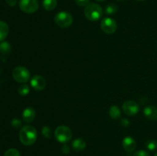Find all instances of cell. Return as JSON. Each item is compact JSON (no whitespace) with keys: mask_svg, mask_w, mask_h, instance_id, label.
I'll return each mask as SVG.
<instances>
[{"mask_svg":"<svg viewBox=\"0 0 157 156\" xmlns=\"http://www.w3.org/2000/svg\"><path fill=\"white\" fill-rule=\"evenodd\" d=\"M116 1H117V2H122V1H124V0H116Z\"/></svg>","mask_w":157,"mask_h":156,"instance_id":"obj_30","label":"cell"},{"mask_svg":"<svg viewBox=\"0 0 157 156\" xmlns=\"http://www.w3.org/2000/svg\"><path fill=\"white\" fill-rule=\"evenodd\" d=\"M109 114H110V116L112 119H117L121 116V110L117 106H112L110 110H109Z\"/></svg>","mask_w":157,"mask_h":156,"instance_id":"obj_16","label":"cell"},{"mask_svg":"<svg viewBox=\"0 0 157 156\" xmlns=\"http://www.w3.org/2000/svg\"><path fill=\"white\" fill-rule=\"evenodd\" d=\"M101 27L103 32L106 34H113L116 32L117 25L116 21L113 18H105L101 21Z\"/></svg>","mask_w":157,"mask_h":156,"instance_id":"obj_7","label":"cell"},{"mask_svg":"<svg viewBox=\"0 0 157 156\" xmlns=\"http://www.w3.org/2000/svg\"><path fill=\"white\" fill-rule=\"evenodd\" d=\"M154 156H157V152L156 153V154H155V155Z\"/></svg>","mask_w":157,"mask_h":156,"instance_id":"obj_31","label":"cell"},{"mask_svg":"<svg viewBox=\"0 0 157 156\" xmlns=\"http://www.w3.org/2000/svg\"><path fill=\"white\" fill-rule=\"evenodd\" d=\"M117 12V6L113 3L107 5L105 9V12L107 15H113Z\"/></svg>","mask_w":157,"mask_h":156,"instance_id":"obj_18","label":"cell"},{"mask_svg":"<svg viewBox=\"0 0 157 156\" xmlns=\"http://www.w3.org/2000/svg\"><path fill=\"white\" fill-rule=\"evenodd\" d=\"M9 28L7 23L3 21H0V42L3 41L8 36Z\"/></svg>","mask_w":157,"mask_h":156,"instance_id":"obj_14","label":"cell"},{"mask_svg":"<svg viewBox=\"0 0 157 156\" xmlns=\"http://www.w3.org/2000/svg\"><path fill=\"white\" fill-rule=\"evenodd\" d=\"M75 2L81 7H86L87 5L90 4V0H75Z\"/></svg>","mask_w":157,"mask_h":156,"instance_id":"obj_24","label":"cell"},{"mask_svg":"<svg viewBox=\"0 0 157 156\" xmlns=\"http://www.w3.org/2000/svg\"><path fill=\"white\" fill-rule=\"evenodd\" d=\"M55 136L58 142L61 143H66L71 139L72 132L69 127L65 125H60L55 129Z\"/></svg>","mask_w":157,"mask_h":156,"instance_id":"obj_3","label":"cell"},{"mask_svg":"<svg viewBox=\"0 0 157 156\" xmlns=\"http://www.w3.org/2000/svg\"><path fill=\"white\" fill-rule=\"evenodd\" d=\"M123 111L127 116H135L139 112V106L134 101L127 100L123 104Z\"/></svg>","mask_w":157,"mask_h":156,"instance_id":"obj_8","label":"cell"},{"mask_svg":"<svg viewBox=\"0 0 157 156\" xmlns=\"http://www.w3.org/2000/svg\"><path fill=\"white\" fill-rule=\"evenodd\" d=\"M18 92L21 96H26L29 93V87L27 84H21L18 89Z\"/></svg>","mask_w":157,"mask_h":156,"instance_id":"obj_19","label":"cell"},{"mask_svg":"<svg viewBox=\"0 0 157 156\" xmlns=\"http://www.w3.org/2000/svg\"><path fill=\"white\" fill-rule=\"evenodd\" d=\"M72 148L76 151H81L86 148V142L81 138L75 139L72 142Z\"/></svg>","mask_w":157,"mask_h":156,"instance_id":"obj_13","label":"cell"},{"mask_svg":"<svg viewBox=\"0 0 157 156\" xmlns=\"http://www.w3.org/2000/svg\"><path fill=\"white\" fill-rule=\"evenodd\" d=\"M84 15L88 20L95 21L99 20L103 15V9L99 5L96 3H90L87 5L84 11Z\"/></svg>","mask_w":157,"mask_h":156,"instance_id":"obj_2","label":"cell"},{"mask_svg":"<svg viewBox=\"0 0 157 156\" xmlns=\"http://www.w3.org/2000/svg\"><path fill=\"white\" fill-rule=\"evenodd\" d=\"M36 116L35 110L32 107H27L22 113V119L25 122H32Z\"/></svg>","mask_w":157,"mask_h":156,"instance_id":"obj_11","label":"cell"},{"mask_svg":"<svg viewBox=\"0 0 157 156\" xmlns=\"http://www.w3.org/2000/svg\"><path fill=\"white\" fill-rule=\"evenodd\" d=\"M55 24L61 28H67L73 23V16L69 12H60L54 18Z\"/></svg>","mask_w":157,"mask_h":156,"instance_id":"obj_5","label":"cell"},{"mask_svg":"<svg viewBox=\"0 0 157 156\" xmlns=\"http://www.w3.org/2000/svg\"><path fill=\"white\" fill-rule=\"evenodd\" d=\"M6 3L10 6H14L17 4L18 0H6Z\"/></svg>","mask_w":157,"mask_h":156,"instance_id":"obj_27","label":"cell"},{"mask_svg":"<svg viewBox=\"0 0 157 156\" xmlns=\"http://www.w3.org/2000/svg\"><path fill=\"white\" fill-rule=\"evenodd\" d=\"M146 147L150 151H154V150L157 149V142L153 139L147 141V143H146Z\"/></svg>","mask_w":157,"mask_h":156,"instance_id":"obj_20","label":"cell"},{"mask_svg":"<svg viewBox=\"0 0 157 156\" xmlns=\"http://www.w3.org/2000/svg\"><path fill=\"white\" fill-rule=\"evenodd\" d=\"M31 86L35 90L41 91L46 87V80L43 76L40 75H35L31 80Z\"/></svg>","mask_w":157,"mask_h":156,"instance_id":"obj_9","label":"cell"},{"mask_svg":"<svg viewBox=\"0 0 157 156\" xmlns=\"http://www.w3.org/2000/svg\"><path fill=\"white\" fill-rule=\"evenodd\" d=\"M39 7L38 0H20L19 8L23 12L32 14L36 12Z\"/></svg>","mask_w":157,"mask_h":156,"instance_id":"obj_6","label":"cell"},{"mask_svg":"<svg viewBox=\"0 0 157 156\" xmlns=\"http://www.w3.org/2000/svg\"><path fill=\"white\" fill-rule=\"evenodd\" d=\"M121 124H122L123 126L127 127L130 125V122H129V120H127V119H123L122 120H121Z\"/></svg>","mask_w":157,"mask_h":156,"instance_id":"obj_28","label":"cell"},{"mask_svg":"<svg viewBox=\"0 0 157 156\" xmlns=\"http://www.w3.org/2000/svg\"><path fill=\"white\" fill-rule=\"evenodd\" d=\"M96 1H98V2H103V1H105V0H96Z\"/></svg>","mask_w":157,"mask_h":156,"instance_id":"obj_29","label":"cell"},{"mask_svg":"<svg viewBox=\"0 0 157 156\" xmlns=\"http://www.w3.org/2000/svg\"><path fill=\"white\" fill-rule=\"evenodd\" d=\"M41 133H42L44 138L49 139V138H51V136H52V130H51V128L48 126H46L45 125L41 129Z\"/></svg>","mask_w":157,"mask_h":156,"instance_id":"obj_22","label":"cell"},{"mask_svg":"<svg viewBox=\"0 0 157 156\" xmlns=\"http://www.w3.org/2000/svg\"><path fill=\"white\" fill-rule=\"evenodd\" d=\"M12 76L17 82L25 84L30 79V72L26 67L18 66V67L14 68L13 71H12Z\"/></svg>","mask_w":157,"mask_h":156,"instance_id":"obj_4","label":"cell"},{"mask_svg":"<svg viewBox=\"0 0 157 156\" xmlns=\"http://www.w3.org/2000/svg\"><path fill=\"white\" fill-rule=\"evenodd\" d=\"M11 125L14 128H18L21 127V122L20 119H13L12 120V122H11Z\"/></svg>","mask_w":157,"mask_h":156,"instance_id":"obj_23","label":"cell"},{"mask_svg":"<svg viewBox=\"0 0 157 156\" xmlns=\"http://www.w3.org/2000/svg\"><path fill=\"white\" fill-rule=\"evenodd\" d=\"M12 50V47L11 44L7 41H2L0 44V52L3 54H8Z\"/></svg>","mask_w":157,"mask_h":156,"instance_id":"obj_17","label":"cell"},{"mask_svg":"<svg viewBox=\"0 0 157 156\" xmlns=\"http://www.w3.org/2000/svg\"><path fill=\"white\" fill-rule=\"evenodd\" d=\"M137 1H144V0H137Z\"/></svg>","mask_w":157,"mask_h":156,"instance_id":"obj_32","label":"cell"},{"mask_svg":"<svg viewBox=\"0 0 157 156\" xmlns=\"http://www.w3.org/2000/svg\"><path fill=\"white\" fill-rule=\"evenodd\" d=\"M19 139L21 143L26 146L33 145L37 139V130L32 125L22 127L20 130Z\"/></svg>","mask_w":157,"mask_h":156,"instance_id":"obj_1","label":"cell"},{"mask_svg":"<svg viewBox=\"0 0 157 156\" xmlns=\"http://www.w3.org/2000/svg\"><path fill=\"white\" fill-rule=\"evenodd\" d=\"M122 145L126 151H128V152H131L136 148V141L132 137L127 136L123 139Z\"/></svg>","mask_w":157,"mask_h":156,"instance_id":"obj_10","label":"cell"},{"mask_svg":"<svg viewBox=\"0 0 157 156\" xmlns=\"http://www.w3.org/2000/svg\"><path fill=\"white\" fill-rule=\"evenodd\" d=\"M144 114L148 119L155 121L157 119V108L153 106H149L144 108Z\"/></svg>","mask_w":157,"mask_h":156,"instance_id":"obj_12","label":"cell"},{"mask_svg":"<svg viewBox=\"0 0 157 156\" xmlns=\"http://www.w3.org/2000/svg\"><path fill=\"white\" fill-rule=\"evenodd\" d=\"M61 151L64 153V154H67L70 152V148H69L68 145H64L62 147H61Z\"/></svg>","mask_w":157,"mask_h":156,"instance_id":"obj_26","label":"cell"},{"mask_svg":"<svg viewBox=\"0 0 157 156\" xmlns=\"http://www.w3.org/2000/svg\"><path fill=\"white\" fill-rule=\"evenodd\" d=\"M133 156H150L149 152L144 150H139L133 154Z\"/></svg>","mask_w":157,"mask_h":156,"instance_id":"obj_25","label":"cell"},{"mask_svg":"<svg viewBox=\"0 0 157 156\" xmlns=\"http://www.w3.org/2000/svg\"><path fill=\"white\" fill-rule=\"evenodd\" d=\"M58 2L57 0H43L42 6L45 10L52 11L56 8Z\"/></svg>","mask_w":157,"mask_h":156,"instance_id":"obj_15","label":"cell"},{"mask_svg":"<svg viewBox=\"0 0 157 156\" xmlns=\"http://www.w3.org/2000/svg\"><path fill=\"white\" fill-rule=\"evenodd\" d=\"M4 156H21L19 151L15 148H9L5 152Z\"/></svg>","mask_w":157,"mask_h":156,"instance_id":"obj_21","label":"cell"}]
</instances>
